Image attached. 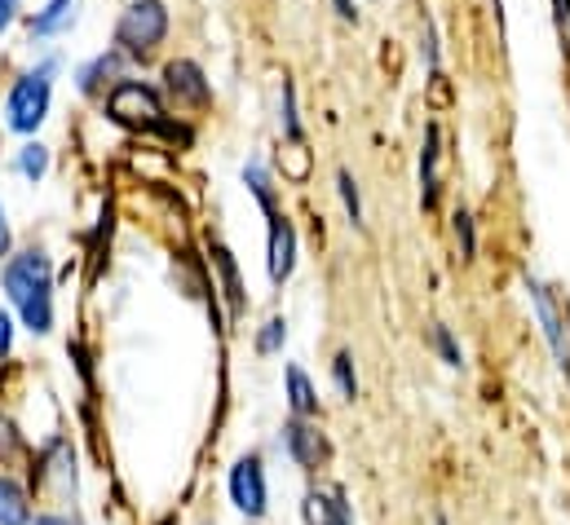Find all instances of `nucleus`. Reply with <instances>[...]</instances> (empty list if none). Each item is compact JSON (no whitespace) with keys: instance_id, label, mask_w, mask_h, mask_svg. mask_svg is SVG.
Listing matches in <instances>:
<instances>
[{"instance_id":"obj_23","label":"nucleus","mask_w":570,"mask_h":525,"mask_svg":"<svg viewBox=\"0 0 570 525\" xmlns=\"http://www.w3.org/2000/svg\"><path fill=\"white\" fill-rule=\"evenodd\" d=\"M9 349H13V318L0 309V363L9 358Z\"/></svg>"},{"instance_id":"obj_19","label":"nucleus","mask_w":570,"mask_h":525,"mask_svg":"<svg viewBox=\"0 0 570 525\" xmlns=\"http://www.w3.org/2000/svg\"><path fill=\"white\" fill-rule=\"evenodd\" d=\"M284 340H287V323L284 318H271V323L262 327V336H257V349H262V354H279Z\"/></svg>"},{"instance_id":"obj_13","label":"nucleus","mask_w":570,"mask_h":525,"mask_svg":"<svg viewBox=\"0 0 570 525\" xmlns=\"http://www.w3.org/2000/svg\"><path fill=\"white\" fill-rule=\"evenodd\" d=\"M284 389H287V406H292L296 419H314V415H318V394H314L309 376H305L296 363L284 372Z\"/></svg>"},{"instance_id":"obj_11","label":"nucleus","mask_w":570,"mask_h":525,"mask_svg":"<svg viewBox=\"0 0 570 525\" xmlns=\"http://www.w3.org/2000/svg\"><path fill=\"white\" fill-rule=\"evenodd\" d=\"M0 525H31V491L0 473Z\"/></svg>"},{"instance_id":"obj_12","label":"nucleus","mask_w":570,"mask_h":525,"mask_svg":"<svg viewBox=\"0 0 570 525\" xmlns=\"http://www.w3.org/2000/svg\"><path fill=\"white\" fill-rule=\"evenodd\" d=\"M208 257L217 265V274H222V291H226V300H230V318H239L244 314V283H239V265L230 257V248L226 244H208Z\"/></svg>"},{"instance_id":"obj_17","label":"nucleus","mask_w":570,"mask_h":525,"mask_svg":"<svg viewBox=\"0 0 570 525\" xmlns=\"http://www.w3.org/2000/svg\"><path fill=\"white\" fill-rule=\"evenodd\" d=\"M45 168H49V150H45L40 141H27V146L18 150V172H22L27 181H40Z\"/></svg>"},{"instance_id":"obj_16","label":"nucleus","mask_w":570,"mask_h":525,"mask_svg":"<svg viewBox=\"0 0 570 525\" xmlns=\"http://www.w3.org/2000/svg\"><path fill=\"white\" fill-rule=\"evenodd\" d=\"M116 71H120V58H116V53H98L89 67H80V89H85V93H98Z\"/></svg>"},{"instance_id":"obj_1","label":"nucleus","mask_w":570,"mask_h":525,"mask_svg":"<svg viewBox=\"0 0 570 525\" xmlns=\"http://www.w3.org/2000/svg\"><path fill=\"white\" fill-rule=\"evenodd\" d=\"M0 283H4L9 305L22 314V327L31 336H49L53 331V269H49V257L40 248H27V252L9 257Z\"/></svg>"},{"instance_id":"obj_2","label":"nucleus","mask_w":570,"mask_h":525,"mask_svg":"<svg viewBox=\"0 0 570 525\" xmlns=\"http://www.w3.org/2000/svg\"><path fill=\"white\" fill-rule=\"evenodd\" d=\"M53 71L58 62H40L31 71H22L4 98V125L13 132H36L49 116V102H53Z\"/></svg>"},{"instance_id":"obj_27","label":"nucleus","mask_w":570,"mask_h":525,"mask_svg":"<svg viewBox=\"0 0 570 525\" xmlns=\"http://www.w3.org/2000/svg\"><path fill=\"white\" fill-rule=\"evenodd\" d=\"M332 4H336V13H341L345 22H354V18H358V13H354V0H332Z\"/></svg>"},{"instance_id":"obj_24","label":"nucleus","mask_w":570,"mask_h":525,"mask_svg":"<svg viewBox=\"0 0 570 525\" xmlns=\"http://www.w3.org/2000/svg\"><path fill=\"white\" fill-rule=\"evenodd\" d=\"M553 13H558V31H562V40L570 44V0H553Z\"/></svg>"},{"instance_id":"obj_14","label":"nucleus","mask_w":570,"mask_h":525,"mask_svg":"<svg viewBox=\"0 0 570 525\" xmlns=\"http://www.w3.org/2000/svg\"><path fill=\"white\" fill-rule=\"evenodd\" d=\"M76 9H80V0H49L31 18V36H58V31H67L76 22Z\"/></svg>"},{"instance_id":"obj_21","label":"nucleus","mask_w":570,"mask_h":525,"mask_svg":"<svg viewBox=\"0 0 570 525\" xmlns=\"http://www.w3.org/2000/svg\"><path fill=\"white\" fill-rule=\"evenodd\" d=\"M433 345H438V354H442V363H446V367H460V363H464V358H460V345L451 340V331H446V327H433Z\"/></svg>"},{"instance_id":"obj_9","label":"nucleus","mask_w":570,"mask_h":525,"mask_svg":"<svg viewBox=\"0 0 570 525\" xmlns=\"http://www.w3.org/2000/svg\"><path fill=\"white\" fill-rule=\"evenodd\" d=\"M164 80H168V93H173L177 102H186V107H208V98H213V85L204 80L199 62H190V58L168 62V67H164Z\"/></svg>"},{"instance_id":"obj_6","label":"nucleus","mask_w":570,"mask_h":525,"mask_svg":"<svg viewBox=\"0 0 570 525\" xmlns=\"http://www.w3.org/2000/svg\"><path fill=\"white\" fill-rule=\"evenodd\" d=\"M226 486H230V504H235L248 522H262V517L271 513V482H266V464H262V455H244V459H235Z\"/></svg>"},{"instance_id":"obj_7","label":"nucleus","mask_w":570,"mask_h":525,"mask_svg":"<svg viewBox=\"0 0 570 525\" xmlns=\"http://www.w3.org/2000/svg\"><path fill=\"white\" fill-rule=\"evenodd\" d=\"M527 296H531V305H535V318H540V327H544V340H549L558 367L567 372V380H570V327H567L570 309H562V305L549 296V287H544L540 278H527Z\"/></svg>"},{"instance_id":"obj_18","label":"nucleus","mask_w":570,"mask_h":525,"mask_svg":"<svg viewBox=\"0 0 570 525\" xmlns=\"http://www.w3.org/2000/svg\"><path fill=\"white\" fill-rule=\"evenodd\" d=\"M332 380H336V389H341V397L345 402H354L358 397V376H354V358L341 349L336 354V363H332Z\"/></svg>"},{"instance_id":"obj_15","label":"nucleus","mask_w":570,"mask_h":525,"mask_svg":"<svg viewBox=\"0 0 570 525\" xmlns=\"http://www.w3.org/2000/svg\"><path fill=\"white\" fill-rule=\"evenodd\" d=\"M438 125L425 129V150H421V204L433 208L438 204Z\"/></svg>"},{"instance_id":"obj_8","label":"nucleus","mask_w":570,"mask_h":525,"mask_svg":"<svg viewBox=\"0 0 570 525\" xmlns=\"http://www.w3.org/2000/svg\"><path fill=\"white\" fill-rule=\"evenodd\" d=\"M284 446L292 455V464L305 468V473H318L332 459V446H327V437H323V428L314 419H296L292 415L284 424Z\"/></svg>"},{"instance_id":"obj_20","label":"nucleus","mask_w":570,"mask_h":525,"mask_svg":"<svg viewBox=\"0 0 570 525\" xmlns=\"http://www.w3.org/2000/svg\"><path fill=\"white\" fill-rule=\"evenodd\" d=\"M336 186H341V199H345V212H350V221H354V226H363V204H358L354 177H350V172H341V177H336Z\"/></svg>"},{"instance_id":"obj_3","label":"nucleus","mask_w":570,"mask_h":525,"mask_svg":"<svg viewBox=\"0 0 570 525\" xmlns=\"http://www.w3.org/2000/svg\"><path fill=\"white\" fill-rule=\"evenodd\" d=\"M107 116L120 120V125H129V129L168 132V137L190 141V132L177 129V125L168 120L159 93H155L150 85H142V80H116V89H111V98H107Z\"/></svg>"},{"instance_id":"obj_26","label":"nucleus","mask_w":570,"mask_h":525,"mask_svg":"<svg viewBox=\"0 0 570 525\" xmlns=\"http://www.w3.org/2000/svg\"><path fill=\"white\" fill-rule=\"evenodd\" d=\"M31 525H76V522L62 517V513H40V517H31Z\"/></svg>"},{"instance_id":"obj_4","label":"nucleus","mask_w":570,"mask_h":525,"mask_svg":"<svg viewBox=\"0 0 570 525\" xmlns=\"http://www.w3.org/2000/svg\"><path fill=\"white\" fill-rule=\"evenodd\" d=\"M244 181H248V190L257 195V204L266 208V221H271V261L266 265H271V278L284 283L287 274H292V265H296V235H292V226H287L279 204H275V190H271L266 168H262V164L244 168Z\"/></svg>"},{"instance_id":"obj_22","label":"nucleus","mask_w":570,"mask_h":525,"mask_svg":"<svg viewBox=\"0 0 570 525\" xmlns=\"http://www.w3.org/2000/svg\"><path fill=\"white\" fill-rule=\"evenodd\" d=\"M455 235H460V244H464V257H473V221H469V212H455Z\"/></svg>"},{"instance_id":"obj_5","label":"nucleus","mask_w":570,"mask_h":525,"mask_svg":"<svg viewBox=\"0 0 570 525\" xmlns=\"http://www.w3.org/2000/svg\"><path fill=\"white\" fill-rule=\"evenodd\" d=\"M168 36V9L159 0H134L116 22V44L134 58H146Z\"/></svg>"},{"instance_id":"obj_10","label":"nucleus","mask_w":570,"mask_h":525,"mask_svg":"<svg viewBox=\"0 0 570 525\" xmlns=\"http://www.w3.org/2000/svg\"><path fill=\"white\" fill-rule=\"evenodd\" d=\"M305 522L309 525H354L350 517V499L345 491H309L305 495Z\"/></svg>"},{"instance_id":"obj_25","label":"nucleus","mask_w":570,"mask_h":525,"mask_svg":"<svg viewBox=\"0 0 570 525\" xmlns=\"http://www.w3.org/2000/svg\"><path fill=\"white\" fill-rule=\"evenodd\" d=\"M13 252V230H9V217H4V204H0V257Z\"/></svg>"}]
</instances>
